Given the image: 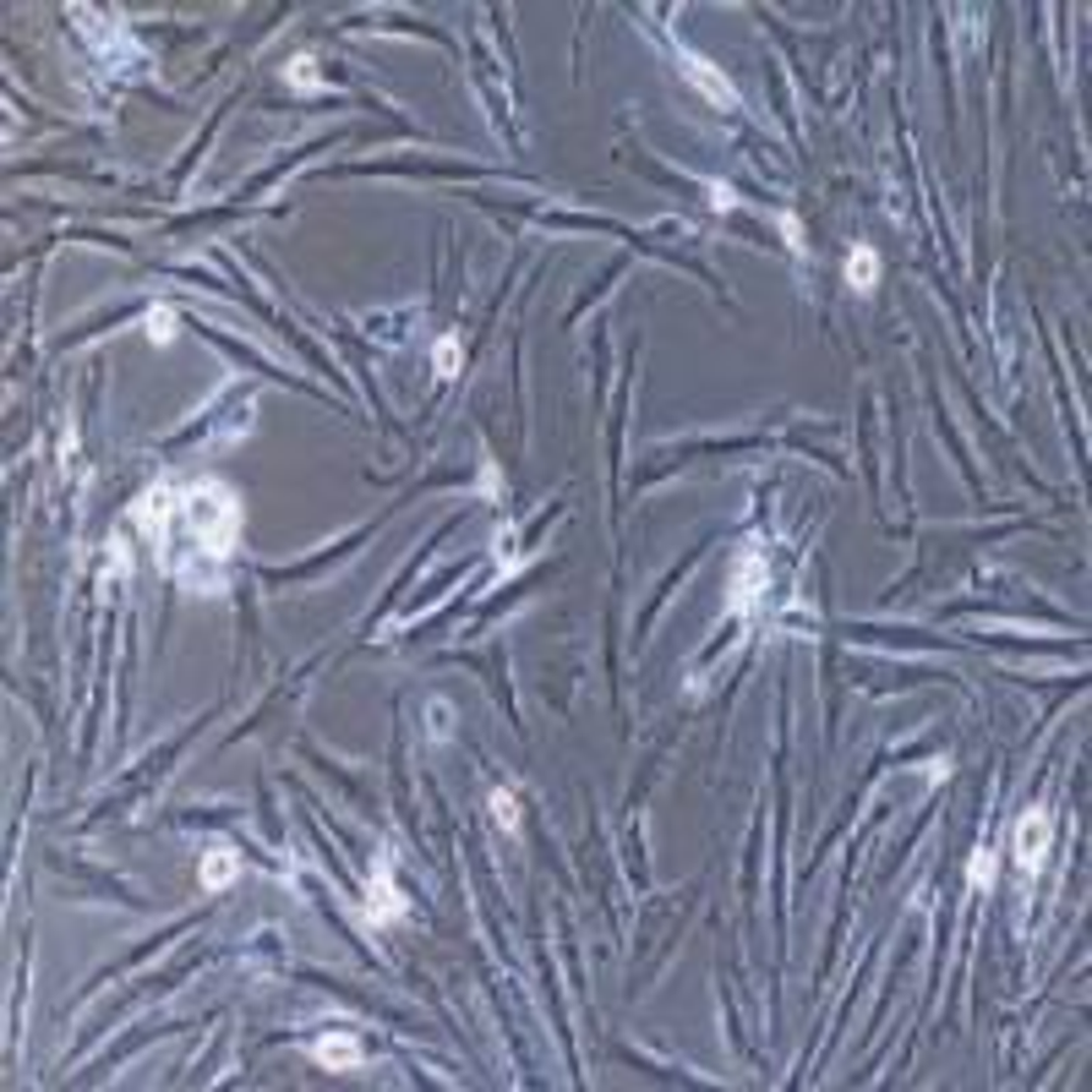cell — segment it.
Returning <instances> with one entry per match:
<instances>
[{
  "label": "cell",
  "mask_w": 1092,
  "mask_h": 1092,
  "mask_svg": "<svg viewBox=\"0 0 1092 1092\" xmlns=\"http://www.w3.org/2000/svg\"><path fill=\"white\" fill-rule=\"evenodd\" d=\"M1048 836H1054V825H1048L1043 809H1027L1022 820H1016V863L1022 869H1038L1048 857Z\"/></svg>",
  "instance_id": "2"
},
{
  "label": "cell",
  "mask_w": 1092,
  "mask_h": 1092,
  "mask_svg": "<svg viewBox=\"0 0 1092 1092\" xmlns=\"http://www.w3.org/2000/svg\"><path fill=\"white\" fill-rule=\"evenodd\" d=\"M847 284H852V290H874V284H880V257H874V246H852V257H847Z\"/></svg>",
  "instance_id": "7"
},
{
  "label": "cell",
  "mask_w": 1092,
  "mask_h": 1092,
  "mask_svg": "<svg viewBox=\"0 0 1092 1092\" xmlns=\"http://www.w3.org/2000/svg\"><path fill=\"white\" fill-rule=\"evenodd\" d=\"M683 71H689V82H694L699 93L710 99V105H726V110H737V93H732V82H726V77H716V71H710L705 61H699V55H683Z\"/></svg>",
  "instance_id": "5"
},
{
  "label": "cell",
  "mask_w": 1092,
  "mask_h": 1092,
  "mask_svg": "<svg viewBox=\"0 0 1092 1092\" xmlns=\"http://www.w3.org/2000/svg\"><path fill=\"white\" fill-rule=\"evenodd\" d=\"M312 1054H317V1066H328V1071H356L361 1066V1038H349V1032H328V1038L312 1043Z\"/></svg>",
  "instance_id": "4"
},
{
  "label": "cell",
  "mask_w": 1092,
  "mask_h": 1092,
  "mask_svg": "<svg viewBox=\"0 0 1092 1092\" xmlns=\"http://www.w3.org/2000/svg\"><path fill=\"white\" fill-rule=\"evenodd\" d=\"M492 820H498L503 830H514V825H519V804H514V792H492Z\"/></svg>",
  "instance_id": "9"
},
{
  "label": "cell",
  "mask_w": 1092,
  "mask_h": 1092,
  "mask_svg": "<svg viewBox=\"0 0 1092 1092\" xmlns=\"http://www.w3.org/2000/svg\"><path fill=\"white\" fill-rule=\"evenodd\" d=\"M760 590H765V558L760 552H743L737 574H732V612H749L760 601Z\"/></svg>",
  "instance_id": "3"
},
{
  "label": "cell",
  "mask_w": 1092,
  "mask_h": 1092,
  "mask_svg": "<svg viewBox=\"0 0 1092 1092\" xmlns=\"http://www.w3.org/2000/svg\"><path fill=\"white\" fill-rule=\"evenodd\" d=\"M148 339H158V344L175 339V312H153L148 317Z\"/></svg>",
  "instance_id": "12"
},
{
  "label": "cell",
  "mask_w": 1092,
  "mask_h": 1092,
  "mask_svg": "<svg viewBox=\"0 0 1092 1092\" xmlns=\"http://www.w3.org/2000/svg\"><path fill=\"white\" fill-rule=\"evenodd\" d=\"M404 912V901H399V891H393V874H388V863H377V880H372V923H388V917H399Z\"/></svg>",
  "instance_id": "6"
},
{
  "label": "cell",
  "mask_w": 1092,
  "mask_h": 1092,
  "mask_svg": "<svg viewBox=\"0 0 1092 1092\" xmlns=\"http://www.w3.org/2000/svg\"><path fill=\"white\" fill-rule=\"evenodd\" d=\"M432 367L443 372V377H454V367H459V344H454V339H437V349H432Z\"/></svg>",
  "instance_id": "10"
},
{
  "label": "cell",
  "mask_w": 1092,
  "mask_h": 1092,
  "mask_svg": "<svg viewBox=\"0 0 1092 1092\" xmlns=\"http://www.w3.org/2000/svg\"><path fill=\"white\" fill-rule=\"evenodd\" d=\"M192 524L197 535L208 541V552H224L230 530H236V508H230V498H218V492H208L202 503H192Z\"/></svg>",
  "instance_id": "1"
},
{
  "label": "cell",
  "mask_w": 1092,
  "mask_h": 1092,
  "mask_svg": "<svg viewBox=\"0 0 1092 1092\" xmlns=\"http://www.w3.org/2000/svg\"><path fill=\"white\" fill-rule=\"evenodd\" d=\"M230 880H236V852L213 847L208 857H202V885H208V891H224Z\"/></svg>",
  "instance_id": "8"
},
{
  "label": "cell",
  "mask_w": 1092,
  "mask_h": 1092,
  "mask_svg": "<svg viewBox=\"0 0 1092 1092\" xmlns=\"http://www.w3.org/2000/svg\"><path fill=\"white\" fill-rule=\"evenodd\" d=\"M967 880H972V885H994V852H988V847H983L978 857H972Z\"/></svg>",
  "instance_id": "11"
}]
</instances>
